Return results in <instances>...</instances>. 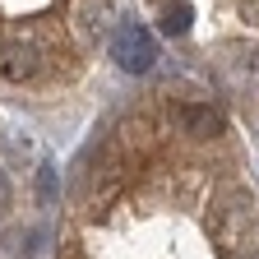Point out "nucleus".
<instances>
[{"mask_svg":"<svg viewBox=\"0 0 259 259\" xmlns=\"http://www.w3.org/2000/svg\"><path fill=\"white\" fill-rule=\"evenodd\" d=\"M37 194H42V204H51V199H56V171H51V167H42V171H37Z\"/></svg>","mask_w":259,"mask_h":259,"instance_id":"obj_4","label":"nucleus"},{"mask_svg":"<svg viewBox=\"0 0 259 259\" xmlns=\"http://www.w3.org/2000/svg\"><path fill=\"white\" fill-rule=\"evenodd\" d=\"M241 259H259V250H245V254H241Z\"/></svg>","mask_w":259,"mask_h":259,"instance_id":"obj_6","label":"nucleus"},{"mask_svg":"<svg viewBox=\"0 0 259 259\" xmlns=\"http://www.w3.org/2000/svg\"><path fill=\"white\" fill-rule=\"evenodd\" d=\"M5 208H10V176L0 171V213H5Z\"/></svg>","mask_w":259,"mask_h":259,"instance_id":"obj_5","label":"nucleus"},{"mask_svg":"<svg viewBox=\"0 0 259 259\" xmlns=\"http://www.w3.org/2000/svg\"><path fill=\"white\" fill-rule=\"evenodd\" d=\"M5 241H10V254L14 259H32V254L42 250V232H37V227H19V232H10Z\"/></svg>","mask_w":259,"mask_h":259,"instance_id":"obj_2","label":"nucleus"},{"mask_svg":"<svg viewBox=\"0 0 259 259\" xmlns=\"http://www.w3.org/2000/svg\"><path fill=\"white\" fill-rule=\"evenodd\" d=\"M190 19H194V10L185 5V0H171V5L162 10V32H167V37H181V32L190 28Z\"/></svg>","mask_w":259,"mask_h":259,"instance_id":"obj_3","label":"nucleus"},{"mask_svg":"<svg viewBox=\"0 0 259 259\" xmlns=\"http://www.w3.org/2000/svg\"><path fill=\"white\" fill-rule=\"evenodd\" d=\"M111 56H116V65H120V70L144 74V70H153L157 47H153V37H148L139 23H120V28L111 32Z\"/></svg>","mask_w":259,"mask_h":259,"instance_id":"obj_1","label":"nucleus"}]
</instances>
